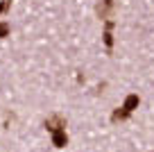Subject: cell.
<instances>
[{"label":"cell","mask_w":154,"mask_h":152,"mask_svg":"<svg viewBox=\"0 0 154 152\" xmlns=\"http://www.w3.org/2000/svg\"><path fill=\"white\" fill-rule=\"evenodd\" d=\"M43 127L48 129L50 134L57 132V129H66V118H63L61 114H52V116H48V118L43 120Z\"/></svg>","instance_id":"obj_1"},{"label":"cell","mask_w":154,"mask_h":152,"mask_svg":"<svg viewBox=\"0 0 154 152\" xmlns=\"http://www.w3.org/2000/svg\"><path fill=\"white\" fill-rule=\"evenodd\" d=\"M113 9H116V2H113V0H100V2H97V7H95V11H97V18H102V21L111 18Z\"/></svg>","instance_id":"obj_2"},{"label":"cell","mask_w":154,"mask_h":152,"mask_svg":"<svg viewBox=\"0 0 154 152\" xmlns=\"http://www.w3.org/2000/svg\"><path fill=\"white\" fill-rule=\"evenodd\" d=\"M66 143H68L66 129H57V132H52V145L54 147H66Z\"/></svg>","instance_id":"obj_3"},{"label":"cell","mask_w":154,"mask_h":152,"mask_svg":"<svg viewBox=\"0 0 154 152\" xmlns=\"http://www.w3.org/2000/svg\"><path fill=\"white\" fill-rule=\"evenodd\" d=\"M138 105H140V98L136 93H129L125 98V102H122V107H125L127 111H134V109H138Z\"/></svg>","instance_id":"obj_4"},{"label":"cell","mask_w":154,"mask_h":152,"mask_svg":"<svg viewBox=\"0 0 154 152\" xmlns=\"http://www.w3.org/2000/svg\"><path fill=\"white\" fill-rule=\"evenodd\" d=\"M129 114L131 111H127L125 107H120V109H116L113 114H111V120H113V123H125V120L129 118Z\"/></svg>","instance_id":"obj_5"},{"label":"cell","mask_w":154,"mask_h":152,"mask_svg":"<svg viewBox=\"0 0 154 152\" xmlns=\"http://www.w3.org/2000/svg\"><path fill=\"white\" fill-rule=\"evenodd\" d=\"M102 41H104L106 50H111V48H113V34H111V30H106V27H104V34H102Z\"/></svg>","instance_id":"obj_6"},{"label":"cell","mask_w":154,"mask_h":152,"mask_svg":"<svg viewBox=\"0 0 154 152\" xmlns=\"http://www.w3.org/2000/svg\"><path fill=\"white\" fill-rule=\"evenodd\" d=\"M9 32H11L9 23H7V21H0V39H7V36H9Z\"/></svg>","instance_id":"obj_7"},{"label":"cell","mask_w":154,"mask_h":152,"mask_svg":"<svg viewBox=\"0 0 154 152\" xmlns=\"http://www.w3.org/2000/svg\"><path fill=\"white\" fill-rule=\"evenodd\" d=\"M9 9H11V0H2L0 2V16H5Z\"/></svg>","instance_id":"obj_8"}]
</instances>
